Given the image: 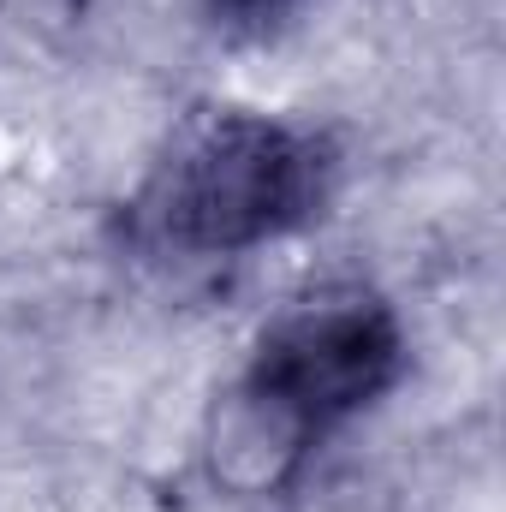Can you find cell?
<instances>
[{
  "label": "cell",
  "mask_w": 506,
  "mask_h": 512,
  "mask_svg": "<svg viewBox=\"0 0 506 512\" xmlns=\"http://www.w3.org/2000/svg\"><path fill=\"white\" fill-rule=\"evenodd\" d=\"M411 364L393 304L352 286L286 310L209 423V471L239 495L292 483L310 453L387 399Z\"/></svg>",
  "instance_id": "cell-1"
},
{
  "label": "cell",
  "mask_w": 506,
  "mask_h": 512,
  "mask_svg": "<svg viewBox=\"0 0 506 512\" xmlns=\"http://www.w3.org/2000/svg\"><path fill=\"white\" fill-rule=\"evenodd\" d=\"M340 149L298 120L251 108H215L173 131L161 161L126 203L137 245L185 262L262 251L304 233L334 197Z\"/></svg>",
  "instance_id": "cell-2"
},
{
  "label": "cell",
  "mask_w": 506,
  "mask_h": 512,
  "mask_svg": "<svg viewBox=\"0 0 506 512\" xmlns=\"http://www.w3.org/2000/svg\"><path fill=\"white\" fill-rule=\"evenodd\" d=\"M292 6H298V0H209L215 24H227V30H268V24H280Z\"/></svg>",
  "instance_id": "cell-3"
}]
</instances>
